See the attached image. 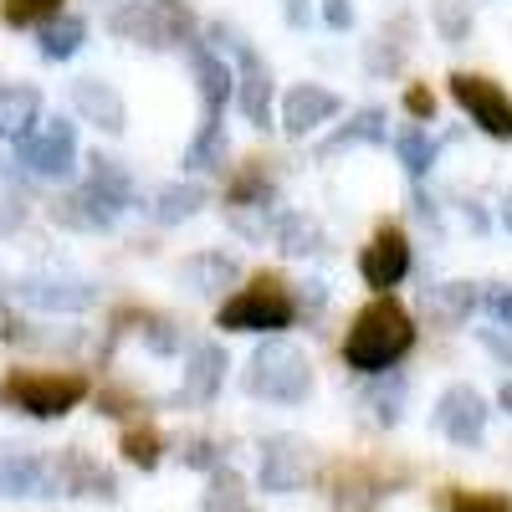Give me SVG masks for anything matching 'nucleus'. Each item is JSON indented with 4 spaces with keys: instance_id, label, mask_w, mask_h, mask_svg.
<instances>
[{
    "instance_id": "nucleus-1",
    "label": "nucleus",
    "mask_w": 512,
    "mask_h": 512,
    "mask_svg": "<svg viewBox=\"0 0 512 512\" xmlns=\"http://www.w3.org/2000/svg\"><path fill=\"white\" fill-rule=\"evenodd\" d=\"M415 349V318L405 303H395V297H374L369 308L354 313L349 323V338H344V364L354 374H390L405 354Z\"/></svg>"
},
{
    "instance_id": "nucleus-2",
    "label": "nucleus",
    "mask_w": 512,
    "mask_h": 512,
    "mask_svg": "<svg viewBox=\"0 0 512 512\" xmlns=\"http://www.w3.org/2000/svg\"><path fill=\"white\" fill-rule=\"evenodd\" d=\"M246 390L272 405H303L313 395V359L292 338H262L246 359Z\"/></svg>"
},
{
    "instance_id": "nucleus-3",
    "label": "nucleus",
    "mask_w": 512,
    "mask_h": 512,
    "mask_svg": "<svg viewBox=\"0 0 512 512\" xmlns=\"http://www.w3.org/2000/svg\"><path fill=\"white\" fill-rule=\"evenodd\" d=\"M292 323H297L292 287L277 282V277H256L251 287L231 292L221 303V313H216V328H226V333H267V338H277Z\"/></svg>"
},
{
    "instance_id": "nucleus-4",
    "label": "nucleus",
    "mask_w": 512,
    "mask_h": 512,
    "mask_svg": "<svg viewBox=\"0 0 512 512\" xmlns=\"http://www.w3.org/2000/svg\"><path fill=\"white\" fill-rule=\"evenodd\" d=\"M190 6L185 0H128V6L108 11V31L134 41V47H149V52H169V47H190Z\"/></svg>"
},
{
    "instance_id": "nucleus-5",
    "label": "nucleus",
    "mask_w": 512,
    "mask_h": 512,
    "mask_svg": "<svg viewBox=\"0 0 512 512\" xmlns=\"http://www.w3.org/2000/svg\"><path fill=\"white\" fill-rule=\"evenodd\" d=\"M88 400V379L82 374H6L0 379V405L6 410H21L31 420H57L67 410H77Z\"/></svg>"
},
{
    "instance_id": "nucleus-6",
    "label": "nucleus",
    "mask_w": 512,
    "mask_h": 512,
    "mask_svg": "<svg viewBox=\"0 0 512 512\" xmlns=\"http://www.w3.org/2000/svg\"><path fill=\"white\" fill-rule=\"evenodd\" d=\"M210 47H226L236 57V108L246 113V123L272 128V67L262 62V52L231 21H210Z\"/></svg>"
},
{
    "instance_id": "nucleus-7",
    "label": "nucleus",
    "mask_w": 512,
    "mask_h": 512,
    "mask_svg": "<svg viewBox=\"0 0 512 512\" xmlns=\"http://www.w3.org/2000/svg\"><path fill=\"white\" fill-rule=\"evenodd\" d=\"M277 185L262 169V159H251L236 169V180L226 190V226H236L246 241H267L272 236V221H277Z\"/></svg>"
},
{
    "instance_id": "nucleus-8",
    "label": "nucleus",
    "mask_w": 512,
    "mask_h": 512,
    "mask_svg": "<svg viewBox=\"0 0 512 512\" xmlns=\"http://www.w3.org/2000/svg\"><path fill=\"white\" fill-rule=\"evenodd\" d=\"M451 98L487 139H502V144L512 139V98H507L502 82H492L482 72H456L451 77Z\"/></svg>"
},
{
    "instance_id": "nucleus-9",
    "label": "nucleus",
    "mask_w": 512,
    "mask_h": 512,
    "mask_svg": "<svg viewBox=\"0 0 512 512\" xmlns=\"http://www.w3.org/2000/svg\"><path fill=\"white\" fill-rule=\"evenodd\" d=\"M16 164L36 180H67L77 169V123L47 118L26 144H16Z\"/></svg>"
},
{
    "instance_id": "nucleus-10",
    "label": "nucleus",
    "mask_w": 512,
    "mask_h": 512,
    "mask_svg": "<svg viewBox=\"0 0 512 512\" xmlns=\"http://www.w3.org/2000/svg\"><path fill=\"white\" fill-rule=\"evenodd\" d=\"M487 400H482V390L477 384H446L441 390V400H436V410H431V425L451 441V446H461V451H472V446H482V436H487Z\"/></svg>"
},
{
    "instance_id": "nucleus-11",
    "label": "nucleus",
    "mask_w": 512,
    "mask_h": 512,
    "mask_svg": "<svg viewBox=\"0 0 512 512\" xmlns=\"http://www.w3.org/2000/svg\"><path fill=\"white\" fill-rule=\"evenodd\" d=\"M256 477H262V492H272V497L303 492L308 477H313V446L303 436H292V431L267 436L262 441V472H256Z\"/></svg>"
},
{
    "instance_id": "nucleus-12",
    "label": "nucleus",
    "mask_w": 512,
    "mask_h": 512,
    "mask_svg": "<svg viewBox=\"0 0 512 512\" xmlns=\"http://www.w3.org/2000/svg\"><path fill=\"white\" fill-rule=\"evenodd\" d=\"M16 297L41 313H88L98 303V282L72 277V272H31L16 282Z\"/></svg>"
},
{
    "instance_id": "nucleus-13",
    "label": "nucleus",
    "mask_w": 512,
    "mask_h": 512,
    "mask_svg": "<svg viewBox=\"0 0 512 512\" xmlns=\"http://www.w3.org/2000/svg\"><path fill=\"white\" fill-rule=\"evenodd\" d=\"M410 241H405V231H395V226H384V231H374V241L359 251V277H364V287H374L379 297H390L405 277H410Z\"/></svg>"
},
{
    "instance_id": "nucleus-14",
    "label": "nucleus",
    "mask_w": 512,
    "mask_h": 512,
    "mask_svg": "<svg viewBox=\"0 0 512 512\" xmlns=\"http://www.w3.org/2000/svg\"><path fill=\"white\" fill-rule=\"evenodd\" d=\"M226 369H231V359H226V349L216 344V338H205V344H190V354H185V379H180L175 405H190V410L216 405L221 384H226Z\"/></svg>"
},
{
    "instance_id": "nucleus-15",
    "label": "nucleus",
    "mask_w": 512,
    "mask_h": 512,
    "mask_svg": "<svg viewBox=\"0 0 512 512\" xmlns=\"http://www.w3.org/2000/svg\"><path fill=\"white\" fill-rule=\"evenodd\" d=\"M190 77H195V93H200V103H205V118H226V103L236 98V72H231V62L210 47V41H200V36H190Z\"/></svg>"
},
{
    "instance_id": "nucleus-16",
    "label": "nucleus",
    "mask_w": 512,
    "mask_h": 512,
    "mask_svg": "<svg viewBox=\"0 0 512 512\" xmlns=\"http://www.w3.org/2000/svg\"><path fill=\"white\" fill-rule=\"evenodd\" d=\"M52 487H57V497H98V502L118 497V477L108 472L103 461H93L88 451H77V446H67L52 461Z\"/></svg>"
},
{
    "instance_id": "nucleus-17",
    "label": "nucleus",
    "mask_w": 512,
    "mask_h": 512,
    "mask_svg": "<svg viewBox=\"0 0 512 512\" xmlns=\"http://www.w3.org/2000/svg\"><path fill=\"white\" fill-rule=\"evenodd\" d=\"M338 113H344V98H338L333 88H323V82H297V88H287V98H282V134L308 139L313 128H323Z\"/></svg>"
},
{
    "instance_id": "nucleus-18",
    "label": "nucleus",
    "mask_w": 512,
    "mask_h": 512,
    "mask_svg": "<svg viewBox=\"0 0 512 512\" xmlns=\"http://www.w3.org/2000/svg\"><path fill=\"white\" fill-rule=\"evenodd\" d=\"M395 482H400V477L379 472V466L344 461V466L333 472V507H338V512H369V507H379L384 497L395 492Z\"/></svg>"
},
{
    "instance_id": "nucleus-19",
    "label": "nucleus",
    "mask_w": 512,
    "mask_h": 512,
    "mask_svg": "<svg viewBox=\"0 0 512 512\" xmlns=\"http://www.w3.org/2000/svg\"><path fill=\"white\" fill-rule=\"evenodd\" d=\"M67 98H72L77 118L103 128V134H123V128H128V103H123V93L113 88V82H103V77H77L72 88H67Z\"/></svg>"
},
{
    "instance_id": "nucleus-20",
    "label": "nucleus",
    "mask_w": 512,
    "mask_h": 512,
    "mask_svg": "<svg viewBox=\"0 0 512 512\" xmlns=\"http://www.w3.org/2000/svg\"><path fill=\"white\" fill-rule=\"evenodd\" d=\"M52 221H57L62 231L98 236V231H113L118 205H108L93 185H77V190H67V195H57V200H52Z\"/></svg>"
},
{
    "instance_id": "nucleus-21",
    "label": "nucleus",
    "mask_w": 512,
    "mask_h": 512,
    "mask_svg": "<svg viewBox=\"0 0 512 512\" xmlns=\"http://www.w3.org/2000/svg\"><path fill=\"white\" fill-rule=\"evenodd\" d=\"M175 277H180V287L195 292V297H221V292L236 287L241 262H236L231 251H195V256H185V262L175 267Z\"/></svg>"
},
{
    "instance_id": "nucleus-22",
    "label": "nucleus",
    "mask_w": 512,
    "mask_h": 512,
    "mask_svg": "<svg viewBox=\"0 0 512 512\" xmlns=\"http://www.w3.org/2000/svg\"><path fill=\"white\" fill-rule=\"evenodd\" d=\"M0 497H57L52 461L36 451H6L0 456Z\"/></svg>"
},
{
    "instance_id": "nucleus-23",
    "label": "nucleus",
    "mask_w": 512,
    "mask_h": 512,
    "mask_svg": "<svg viewBox=\"0 0 512 512\" xmlns=\"http://www.w3.org/2000/svg\"><path fill=\"white\" fill-rule=\"evenodd\" d=\"M410 41H415V21H410V16L384 21V26L374 31V41H364V72L390 82V77L405 67V57H410Z\"/></svg>"
},
{
    "instance_id": "nucleus-24",
    "label": "nucleus",
    "mask_w": 512,
    "mask_h": 512,
    "mask_svg": "<svg viewBox=\"0 0 512 512\" xmlns=\"http://www.w3.org/2000/svg\"><path fill=\"white\" fill-rule=\"evenodd\" d=\"M41 128V88L31 82H11L0 88V139L6 144H26Z\"/></svg>"
},
{
    "instance_id": "nucleus-25",
    "label": "nucleus",
    "mask_w": 512,
    "mask_h": 512,
    "mask_svg": "<svg viewBox=\"0 0 512 512\" xmlns=\"http://www.w3.org/2000/svg\"><path fill=\"white\" fill-rule=\"evenodd\" d=\"M205 200H210V190L200 180H175V185H159L144 210H149L154 226H185L190 216H200V210H205Z\"/></svg>"
},
{
    "instance_id": "nucleus-26",
    "label": "nucleus",
    "mask_w": 512,
    "mask_h": 512,
    "mask_svg": "<svg viewBox=\"0 0 512 512\" xmlns=\"http://www.w3.org/2000/svg\"><path fill=\"white\" fill-rule=\"evenodd\" d=\"M420 308L441 318V323H466L477 308H482V287L477 282H431L420 297Z\"/></svg>"
},
{
    "instance_id": "nucleus-27",
    "label": "nucleus",
    "mask_w": 512,
    "mask_h": 512,
    "mask_svg": "<svg viewBox=\"0 0 512 512\" xmlns=\"http://www.w3.org/2000/svg\"><path fill=\"white\" fill-rule=\"evenodd\" d=\"M384 139H390V113H384V108H359L344 128H338L333 139H323V144H318V154H323V159H333L338 149H354V144H384Z\"/></svg>"
},
{
    "instance_id": "nucleus-28",
    "label": "nucleus",
    "mask_w": 512,
    "mask_h": 512,
    "mask_svg": "<svg viewBox=\"0 0 512 512\" xmlns=\"http://www.w3.org/2000/svg\"><path fill=\"white\" fill-rule=\"evenodd\" d=\"M272 236H277L282 256H313V251H323V226L308 216V210H277Z\"/></svg>"
},
{
    "instance_id": "nucleus-29",
    "label": "nucleus",
    "mask_w": 512,
    "mask_h": 512,
    "mask_svg": "<svg viewBox=\"0 0 512 512\" xmlns=\"http://www.w3.org/2000/svg\"><path fill=\"white\" fill-rule=\"evenodd\" d=\"M395 154H400L410 180H425L436 169V159H441V139L425 134V123H400L395 128Z\"/></svg>"
},
{
    "instance_id": "nucleus-30",
    "label": "nucleus",
    "mask_w": 512,
    "mask_h": 512,
    "mask_svg": "<svg viewBox=\"0 0 512 512\" xmlns=\"http://www.w3.org/2000/svg\"><path fill=\"white\" fill-rule=\"evenodd\" d=\"M231 149H226V123L221 118H205L195 128V139L185 144V169H195V175H216V169H226Z\"/></svg>"
},
{
    "instance_id": "nucleus-31",
    "label": "nucleus",
    "mask_w": 512,
    "mask_h": 512,
    "mask_svg": "<svg viewBox=\"0 0 512 512\" xmlns=\"http://www.w3.org/2000/svg\"><path fill=\"white\" fill-rule=\"evenodd\" d=\"M82 185H93L108 205H134V175H128V164L123 159H108V154H88V180Z\"/></svg>"
},
{
    "instance_id": "nucleus-32",
    "label": "nucleus",
    "mask_w": 512,
    "mask_h": 512,
    "mask_svg": "<svg viewBox=\"0 0 512 512\" xmlns=\"http://www.w3.org/2000/svg\"><path fill=\"white\" fill-rule=\"evenodd\" d=\"M82 41H88V21H82V16H57L52 26H41L36 52L47 62H67V57L82 52Z\"/></svg>"
},
{
    "instance_id": "nucleus-33",
    "label": "nucleus",
    "mask_w": 512,
    "mask_h": 512,
    "mask_svg": "<svg viewBox=\"0 0 512 512\" xmlns=\"http://www.w3.org/2000/svg\"><path fill=\"white\" fill-rule=\"evenodd\" d=\"M405 395H410V379H405V374H379V379L369 384V395H364L374 425H400V415H405Z\"/></svg>"
},
{
    "instance_id": "nucleus-34",
    "label": "nucleus",
    "mask_w": 512,
    "mask_h": 512,
    "mask_svg": "<svg viewBox=\"0 0 512 512\" xmlns=\"http://www.w3.org/2000/svg\"><path fill=\"white\" fill-rule=\"evenodd\" d=\"M205 512H256L246 502V487L236 472H226V466H216L210 472V487H205Z\"/></svg>"
},
{
    "instance_id": "nucleus-35",
    "label": "nucleus",
    "mask_w": 512,
    "mask_h": 512,
    "mask_svg": "<svg viewBox=\"0 0 512 512\" xmlns=\"http://www.w3.org/2000/svg\"><path fill=\"white\" fill-rule=\"evenodd\" d=\"M431 16H436L441 41H451V47H461V41L472 36V0H436Z\"/></svg>"
},
{
    "instance_id": "nucleus-36",
    "label": "nucleus",
    "mask_w": 512,
    "mask_h": 512,
    "mask_svg": "<svg viewBox=\"0 0 512 512\" xmlns=\"http://www.w3.org/2000/svg\"><path fill=\"white\" fill-rule=\"evenodd\" d=\"M118 446H123L128 466H139V472H154V466H159V451H164L159 431H149V425H128Z\"/></svg>"
},
{
    "instance_id": "nucleus-37",
    "label": "nucleus",
    "mask_w": 512,
    "mask_h": 512,
    "mask_svg": "<svg viewBox=\"0 0 512 512\" xmlns=\"http://www.w3.org/2000/svg\"><path fill=\"white\" fill-rule=\"evenodd\" d=\"M6 26H16V31H26V26H52L57 16H62V0H6Z\"/></svg>"
},
{
    "instance_id": "nucleus-38",
    "label": "nucleus",
    "mask_w": 512,
    "mask_h": 512,
    "mask_svg": "<svg viewBox=\"0 0 512 512\" xmlns=\"http://www.w3.org/2000/svg\"><path fill=\"white\" fill-rule=\"evenodd\" d=\"M144 349H149V354H159V359H175V354L185 349L180 323H175V318H164V313L144 318Z\"/></svg>"
},
{
    "instance_id": "nucleus-39",
    "label": "nucleus",
    "mask_w": 512,
    "mask_h": 512,
    "mask_svg": "<svg viewBox=\"0 0 512 512\" xmlns=\"http://www.w3.org/2000/svg\"><path fill=\"white\" fill-rule=\"evenodd\" d=\"M441 512H512V502L502 492H451Z\"/></svg>"
},
{
    "instance_id": "nucleus-40",
    "label": "nucleus",
    "mask_w": 512,
    "mask_h": 512,
    "mask_svg": "<svg viewBox=\"0 0 512 512\" xmlns=\"http://www.w3.org/2000/svg\"><path fill=\"white\" fill-rule=\"evenodd\" d=\"M185 466H195V472H216L221 466V441H210V436H190L185 451H180Z\"/></svg>"
},
{
    "instance_id": "nucleus-41",
    "label": "nucleus",
    "mask_w": 512,
    "mask_h": 512,
    "mask_svg": "<svg viewBox=\"0 0 512 512\" xmlns=\"http://www.w3.org/2000/svg\"><path fill=\"white\" fill-rule=\"evenodd\" d=\"M482 308L497 318V328H502V333H512V287H502V282L482 287Z\"/></svg>"
},
{
    "instance_id": "nucleus-42",
    "label": "nucleus",
    "mask_w": 512,
    "mask_h": 512,
    "mask_svg": "<svg viewBox=\"0 0 512 512\" xmlns=\"http://www.w3.org/2000/svg\"><path fill=\"white\" fill-rule=\"evenodd\" d=\"M405 113H410V123H431L436 118V93L431 88H405Z\"/></svg>"
},
{
    "instance_id": "nucleus-43",
    "label": "nucleus",
    "mask_w": 512,
    "mask_h": 512,
    "mask_svg": "<svg viewBox=\"0 0 512 512\" xmlns=\"http://www.w3.org/2000/svg\"><path fill=\"white\" fill-rule=\"evenodd\" d=\"M477 344H482L497 364L512 369V333H502V328H477Z\"/></svg>"
},
{
    "instance_id": "nucleus-44",
    "label": "nucleus",
    "mask_w": 512,
    "mask_h": 512,
    "mask_svg": "<svg viewBox=\"0 0 512 512\" xmlns=\"http://www.w3.org/2000/svg\"><path fill=\"white\" fill-rule=\"evenodd\" d=\"M21 221H26V200L11 195V190H0V236H11Z\"/></svg>"
},
{
    "instance_id": "nucleus-45",
    "label": "nucleus",
    "mask_w": 512,
    "mask_h": 512,
    "mask_svg": "<svg viewBox=\"0 0 512 512\" xmlns=\"http://www.w3.org/2000/svg\"><path fill=\"white\" fill-rule=\"evenodd\" d=\"M323 26L328 31H354V0H323Z\"/></svg>"
},
{
    "instance_id": "nucleus-46",
    "label": "nucleus",
    "mask_w": 512,
    "mask_h": 512,
    "mask_svg": "<svg viewBox=\"0 0 512 512\" xmlns=\"http://www.w3.org/2000/svg\"><path fill=\"white\" fill-rule=\"evenodd\" d=\"M292 303H297V313H318L328 303V287L323 282H303V287H292Z\"/></svg>"
},
{
    "instance_id": "nucleus-47",
    "label": "nucleus",
    "mask_w": 512,
    "mask_h": 512,
    "mask_svg": "<svg viewBox=\"0 0 512 512\" xmlns=\"http://www.w3.org/2000/svg\"><path fill=\"white\" fill-rule=\"evenodd\" d=\"M282 11H287V26H297V31L313 21V6H308V0H282Z\"/></svg>"
},
{
    "instance_id": "nucleus-48",
    "label": "nucleus",
    "mask_w": 512,
    "mask_h": 512,
    "mask_svg": "<svg viewBox=\"0 0 512 512\" xmlns=\"http://www.w3.org/2000/svg\"><path fill=\"white\" fill-rule=\"evenodd\" d=\"M410 200H415V216H420V221H431V226H441V210H436V200H431V195H420V190H415Z\"/></svg>"
},
{
    "instance_id": "nucleus-49",
    "label": "nucleus",
    "mask_w": 512,
    "mask_h": 512,
    "mask_svg": "<svg viewBox=\"0 0 512 512\" xmlns=\"http://www.w3.org/2000/svg\"><path fill=\"white\" fill-rule=\"evenodd\" d=\"M497 405H502V410L512 415V379H507V384H502V390H497Z\"/></svg>"
},
{
    "instance_id": "nucleus-50",
    "label": "nucleus",
    "mask_w": 512,
    "mask_h": 512,
    "mask_svg": "<svg viewBox=\"0 0 512 512\" xmlns=\"http://www.w3.org/2000/svg\"><path fill=\"white\" fill-rule=\"evenodd\" d=\"M502 226H507V231H512V195H507V200H502Z\"/></svg>"
},
{
    "instance_id": "nucleus-51",
    "label": "nucleus",
    "mask_w": 512,
    "mask_h": 512,
    "mask_svg": "<svg viewBox=\"0 0 512 512\" xmlns=\"http://www.w3.org/2000/svg\"><path fill=\"white\" fill-rule=\"evenodd\" d=\"M0 308H6V303H0Z\"/></svg>"
}]
</instances>
